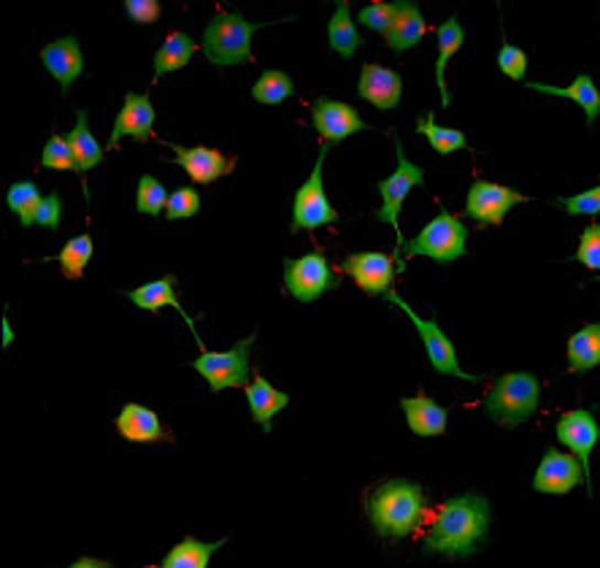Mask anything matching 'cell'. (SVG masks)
<instances>
[{"label": "cell", "instance_id": "cell-1", "mask_svg": "<svg viewBox=\"0 0 600 568\" xmlns=\"http://www.w3.org/2000/svg\"><path fill=\"white\" fill-rule=\"evenodd\" d=\"M490 536V501L479 493H463L449 499L436 514L425 553L447 555V558H468L484 547Z\"/></svg>", "mask_w": 600, "mask_h": 568}, {"label": "cell", "instance_id": "cell-2", "mask_svg": "<svg viewBox=\"0 0 600 568\" xmlns=\"http://www.w3.org/2000/svg\"><path fill=\"white\" fill-rule=\"evenodd\" d=\"M368 519L384 539H406L428 514V499L419 484L409 480H389L379 484L368 499Z\"/></svg>", "mask_w": 600, "mask_h": 568}, {"label": "cell", "instance_id": "cell-3", "mask_svg": "<svg viewBox=\"0 0 600 568\" xmlns=\"http://www.w3.org/2000/svg\"><path fill=\"white\" fill-rule=\"evenodd\" d=\"M538 404H542V382L527 371H514V374H503L492 385L484 398V411L497 426L517 428L536 415Z\"/></svg>", "mask_w": 600, "mask_h": 568}, {"label": "cell", "instance_id": "cell-4", "mask_svg": "<svg viewBox=\"0 0 600 568\" xmlns=\"http://www.w3.org/2000/svg\"><path fill=\"white\" fill-rule=\"evenodd\" d=\"M266 25H251L242 14H222L214 17L203 30V55L217 68H227V65H244L251 63V35Z\"/></svg>", "mask_w": 600, "mask_h": 568}, {"label": "cell", "instance_id": "cell-5", "mask_svg": "<svg viewBox=\"0 0 600 568\" xmlns=\"http://www.w3.org/2000/svg\"><path fill=\"white\" fill-rule=\"evenodd\" d=\"M465 238L468 227L460 223L454 214H449L447 208H441V212L422 227V233H417L411 242H406L404 255L406 257L425 255L430 257V260L441 262V266H449V262L460 260V257L468 253Z\"/></svg>", "mask_w": 600, "mask_h": 568}, {"label": "cell", "instance_id": "cell-6", "mask_svg": "<svg viewBox=\"0 0 600 568\" xmlns=\"http://www.w3.org/2000/svg\"><path fill=\"white\" fill-rule=\"evenodd\" d=\"M328 149H330V143H325V147L320 149V158H317L314 171H311L309 179H306V182L298 187L296 201H292L290 233L317 231V227L339 223V212L330 206L328 193H325V179H322Z\"/></svg>", "mask_w": 600, "mask_h": 568}, {"label": "cell", "instance_id": "cell-7", "mask_svg": "<svg viewBox=\"0 0 600 568\" xmlns=\"http://www.w3.org/2000/svg\"><path fill=\"white\" fill-rule=\"evenodd\" d=\"M255 336L236 341L227 352H206L192 361V368L208 382L212 393H222L227 387H242L249 382V350Z\"/></svg>", "mask_w": 600, "mask_h": 568}, {"label": "cell", "instance_id": "cell-8", "mask_svg": "<svg viewBox=\"0 0 600 568\" xmlns=\"http://www.w3.org/2000/svg\"><path fill=\"white\" fill-rule=\"evenodd\" d=\"M387 301L395 303V307H398L400 312H406V317H409V320H411V325L417 328L419 339H422V344H425V352H428L430 366H433L438 371V374L454 376V379H465V382H482V376L465 374V371L460 368L458 352H454L452 339H449L447 333L441 331V325H438L436 320H422V317L414 312L409 303H406L404 298L395 296V292H389Z\"/></svg>", "mask_w": 600, "mask_h": 568}, {"label": "cell", "instance_id": "cell-9", "mask_svg": "<svg viewBox=\"0 0 600 568\" xmlns=\"http://www.w3.org/2000/svg\"><path fill=\"white\" fill-rule=\"evenodd\" d=\"M285 287L292 298L300 303H311L322 298L325 292L339 287V277L330 268L328 257L322 253H311L298 257V260H285Z\"/></svg>", "mask_w": 600, "mask_h": 568}, {"label": "cell", "instance_id": "cell-10", "mask_svg": "<svg viewBox=\"0 0 600 568\" xmlns=\"http://www.w3.org/2000/svg\"><path fill=\"white\" fill-rule=\"evenodd\" d=\"M395 152H398V169H395L393 176H387L384 182H379V195H382V206L376 212V217L382 223H389L395 227V236H398V255L400 249L406 247L404 236H400V208H404V201L409 199V193L414 187L425 182V173L419 165H414L411 160H406L404 147L400 141H395Z\"/></svg>", "mask_w": 600, "mask_h": 568}, {"label": "cell", "instance_id": "cell-11", "mask_svg": "<svg viewBox=\"0 0 600 568\" xmlns=\"http://www.w3.org/2000/svg\"><path fill=\"white\" fill-rule=\"evenodd\" d=\"M527 199L517 190L503 187V184H492V182H473L471 190H468L465 199V214L471 219L482 225H503L506 214L512 212L517 203H525Z\"/></svg>", "mask_w": 600, "mask_h": 568}, {"label": "cell", "instance_id": "cell-12", "mask_svg": "<svg viewBox=\"0 0 600 568\" xmlns=\"http://www.w3.org/2000/svg\"><path fill=\"white\" fill-rule=\"evenodd\" d=\"M581 482H587V474L579 458L555 450V447H546L536 476H533V490L546 495H566Z\"/></svg>", "mask_w": 600, "mask_h": 568}, {"label": "cell", "instance_id": "cell-13", "mask_svg": "<svg viewBox=\"0 0 600 568\" xmlns=\"http://www.w3.org/2000/svg\"><path fill=\"white\" fill-rule=\"evenodd\" d=\"M557 441L562 447L571 450L574 458H579V463L585 465L587 474V490H590V454L596 450L598 439H600V426L590 409H574L566 411V415L557 420Z\"/></svg>", "mask_w": 600, "mask_h": 568}, {"label": "cell", "instance_id": "cell-14", "mask_svg": "<svg viewBox=\"0 0 600 568\" xmlns=\"http://www.w3.org/2000/svg\"><path fill=\"white\" fill-rule=\"evenodd\" d=\"M311 122L314 130L322 136L328 143H341L350 136L360 133V130H371V125L365 119H360L357 109H352L344 100L333 98H317L311 106Z\"/></svg>", "mask_w": 600, "mask_h": 568}, {"label": "cell", "instance_id": "cell-15", "mask_svg": "<svg viewBox=\"0 0 600 568\" xmlns=\"http://www.w3.org/2000/svg\"><path fill=\"white\" fill-rule=\"evenodd\" d=\"M168 147L173 152V163L182 165L195 184H212L236 169V158H227L212 147H182V143H168Z\"/></svg>", "mask_w": 600, "mask_h": 568}, {"label": "cell", "instance_id": "cell-16", "mask_svg": "<svg viewBox=\"0 0 600 568\" xmlns=\"http://www.w3.org/2000/svg\"><path fill=\"white\" fill-rule=\"evenodd\" d=\"M344 271L350 274L365 296H389L395 279L393 257L384 253H357L344 260Z\"/></svg>", "mask_w": 600, "mask_h": 568}, {"label": "cell", "instance_id": "cell-17", "mask_svg": "<svg viewBox=\"0 0 600 568\" xmlns=\"http://www.w3.org/2000/svg\"><path fill=\"white\" fill-rule=\"evenodd\" d=\"M154 128V106L149 100V95L128 93L125 95V104L119 109L117 119H114L109 147L117 149L122 139H136V141H149L152 139Z\"/></svg>", "mask_w": 600, "mask_h": 568}, {"label": "cell", "instance_id": "cell-18", "mask_svg": "<svg viewBox=\"0 0 600 568\" xmlns=\"http://www.w3.org/2000/svg\"><path fill=\"white\" fill-rule=\"evenodd\" d=\"M357 93L360 98L374 104L376 109L389 111L400 104V95H404V79H400V74H395L393 68H384V65L379 63H365L363 74H360Z\"/></svg>", "mask_w": 600, "mask_h": 568}, {"label": "cell", "instance_id": "cell-19", "mask_svg": "<svg viewBox=\"0 0 600 568\" xmlns=\"http://www.w3.org/2000/svg\"><path fill=\"white\" fill-rule=\"evenodd\" d=\"M41 63L46 65L52 76L60 82L63 95H68V89L74 87V82L79 79L84 71V55L82 46L74 35H65V39L52 41L41 50Z\"/></svg>", "mask_w": 600, "mask_h": 568}, {"label": "cell", "instance_id": "cell-20", "mask_svg": "<svg viewBox=\"0 0 600 568\" xmlns=\"http://www.w3.org/2000/svg\"><path fill=\"white\" fill-rule=\"evenodd\" d=\"M117 430L125 441H133V444H154V441L171 439L160 417L141 404H128L119 411Z\"/></svg>", "mask_w": 600, "mask_h": 568}, {"label": "cell", "instance_id": "cell-21", "mask_svg": "<svg viewBox=\"0 0 600 568\" xmlns=\"http://www.w3.org/2000/svg\"><path fill=\"white\" fill-rule=\"evenodd\" d=\"M128 301H133L141 312H160V309L171 307L173 312H179L184 317V322L190 325V331L195 333V320L184 312V307L179 303V298H176V277H173V274H165L163 279H154V282L141 285V287H136V290H130ZM195 339H197V333H195Z\"/></svg>", "mask_w": 600, "mask_h": 568}, {"label": "cell", "instance_id": "cell-22", "mask_svg": "<svg viewBox=\"0 0 600 568\" xmlns=\"http://www.w3.org/2000/svg\"><path fill=\"white\" fill-rule=\"evenodd\" d=\"M393 9V28H389V33L384 39H387L389 50L400 55V52L411 50V46H417L422 41L428 25H425L422 11H419V6L414 0H395Z\"/></svg>", "mask_w": 600, "mask_h": 568}, {"label": "cell", "instance_id": "cell-23", "mask_svg": "<svg viewBox=\"0 0 600 568\" xmlns=\"http://www.w3.org/2000/svg\"><path fill=\"white\" fill-rule=\"evenodd\" d=\"M400 409L406 411V422H409V430L414 436L430 439V436L447 433L449 411L443 406H438L433 398L425 396L422 390L414 398H400Z\"/></svg>", "mask_w": 600, "mask_h": 568}, {"label": "cell", "instance_id": "cell-24", "mask_svg": "<svg viewBox=\"0 0 600 568\" xmlns=\"http://www.w3.org/2000/svg\"><path fill=\"white\" fill-rule=\"evenodd\" d=\"M246 400H249L251 420H255L257 426H262L266 433H271L274 417L279 415L287 404H290V396L281 390H276L271 382H266L262 376H255V379H251V385L246 387Z\"/></svg>", "mask_w": 600, "mask_h": 568}, {"label": "cell", "instance_id": "cell-25", "mask_svg": "<svg viewBox=\"0 0 600 568\" xmlns=\"http://www.w3.org/2000/svg\"><path fill=\"white\" fill-rule=\"evenodd\" d=\"M436 39H438L436 82H438V93H441V104L443 109H447V106L452 104V98H449V87H447V65L449 60L458 55L460 46L465 44V30L460 28L458 17H449V20L436 30Z\"/></svg>", "mask_w": 600, "mask_h": 568}, {"label": "cell", "instance_id": "cell-26", "mask_svg": "<svg viewBox=\"0 0 600 568\" xmlns=\"http://www.w3.org/2000/svg\"><path fill=\"white\" fill-rule=\"evenodd\" d=\"M527 87L536 89V93H544V95H557V98L576 100V104L585 109L587 125H596V119L600 117V93H598L596 82H592L590 74H579L574 79V85H568V87H551V85H542V82H531Z\"/></svg>", "mask_w": 600, "mask_h": 568}, {"label": "cell", "instance_id": "cell-27", "mask_svg": "<svg viewBox=\"0 0 600 568\" xmlns=\"http://www.w3.org/2000/svg\"><path fill=\"white\" fill-rule=\"evenodd\" d=\"M328 41L330 50L344 60H350L360 46H363V35L357 33V25L355 20H352V11L346 0H339V3H335L333 17H330L328 22Z\"/></svg>", "mask_w": 600, "mask_h": 568}, {"label": "cell", "instance_id": "cell-28", "mask_svg": "<svg viewBox=\"0 0 600 568\" xmlns=\"http://www.w3.org/2000/svg\"><path fill=\"white\" fill-rule=\"evenodd\" d=\"M600 366V322H590L568 339V371L587 374Z\"/></svg>", "mask_w": 600, "mask_h": 568}, {"label": "cell", "instance_id": "cell-29", "mask_svg": "<svg viewBox=\"0 0 600 568\" xmlns=\"http://www.w3.org/2000/svg\"><path fill=\"white\" fill-rule=\"evenodd\" d=\"M225 542L227 539L201 542V539H195V536H184V539L165 555L160 568H208L214 553H217Z\"/></svg>", "mask_w": 600, "mask_h": 568}, {"label": "cell", "instance_id": "cell-30", "mask_svg": "<svg viewBox=\"0 0 600 568\" xmlns=\"http://www.w3.org/2000/svg\"><path fill=\"white\" fill-rule=\"evenodd\" d=\"M65 139H68L71 149H74V158H76V165H79V173L93 171L95 165L104 163V149H100L98 139H95L93 130H89L87 111H76V125H74V130L65 136Z\"/></svg>", "mask_w": 600, "mask_h": 568}, {"label": "cell", "instance_id": "cell-31", "mask_svg": "<svg viewBox=\"0 0 600 568\" xmlns=\"http://www.w3.org/2000/svg\"><path fill=\"white\" fill-rule=\"evenodd\" d=\"M195 52H197V44L192 35L171 33L163 41V46L158 50V55H154V74L165 76V74H173V71L184 68Z\"/></svg>", "mask_w": 600, "mask_h": 568}, {"label": "cell", "instance_id": "cell-32", "mask_svg": "<svg viewBox=\"0 0 600 568\" xmlns=\"http://www.w3.org/2000/svg\"><path fill=\"white\" fill-rule=\"evenodd\" d=\"M417 133L425 136L430 147H433V152H438V154H452V152H458V149H468L463 130L441 128V125L436 122L433 114H425V117H419Z\"/></svg>", "mask_w": 600, "mask_h": 568}, {"label": "cell", "instance_id": "cell-33", "mask_svg": "<svg viewBox=\"0 0 600 568\" xmlns=\"http://www.w3.org/2000/svg\"><path fill=\"white\" fill-rule=\"evenodd\" d=\"M292 95H296V82H292L285 71H262L260 79L251 85V98H255L257 104L266 106L285 104Z\"/></svg>", "mask_w": 600, "mask_h": 568}, {"label": "cell", "instance_id": "cell-34", "mask_svg": "<svg viewBox=\"0 0 600 568\" xmlns=\"http://www.w3.org/2000/svg\"><path fill=\"white\" fill-rule=\"evenodd\" d=\"M93 253L95 247H93V236H89V233H82V236L71 238V242L57 253V262L60 268H63L65 277L82 279L84 268H87V262L93 260Z\"/></svg>", "mask_w": 600, "mask_h": 568}, {"label": "cell", "instance_id": "cell-35", "mask_svg": "<svg viewBox=\"0 0 600 568\" xmlns=\"http://www.w3.org/2000/svg\"><path fill=\"white\" fill-rule=\"evenodd\" d=\"M41 201H44V195H41L39 184L35 182H17L11 184V190L6 193V203H9L11 212L20 217L22 227H30L35 223V212H39Z\"/></svg>", "mask_w": 600, "mask_h": 568}, {"label": "cell", "instance_id": "cell-36", "mask_svg": "<svg viewBox=\"0 0 600 568\" xmlns=\"http://www.w3.org/2000/svg\"><path fill=\"white\" fill-rule=\"evenodd\" d=\"M171 195L165 193V184L160 179H154L152 173H143L141 182L136 190V208L138 214H149V217H160L163 208L168 206Z\"/></svg>", "mask_w": 600, "mask_h": 568}, {"label": "cell", "instance_id": "cell-37", "mask_svg": "<svg viewBox=\"0 0 600 568\" xmlns=\"http://www.w3.org/2000/svg\"><path fill=\"white\" fill-rule=\"evenodd\" d=\"M41 165H44V169L79 173V165H76V158H74V149H71V143H68V139H65V136H57V133L46 141L44 152H41Z\"/></svg>", "mask_w": 600, "mask_h": 568}, {"label": "cell", "instance_id": "cell-38", "mask_svg": "<svg viewBox=\"0 0 600 568\" xmlns=\"http://www.w3.org/2000/svg\"><path fill=\"white\" fill-rule=\"evenodd\" d=\"M197 208H201V195L195 187H179L173 190L171 199H168L165 217L168 219H190L195 217Z\"/></svg>", "mask_w": 600, "mask_h": 568}, {"label": "cell", "instance_id": "cell-39", "mask_svg": "<svg viewBox=\"0 0 600 568\" xmlns=\"http://www.w3.org/2000/svg\"><path fill=\"white\" fill-rule=\"evenodd\" d=\"M576 262H581L590 271H600V223L585 227L579 238V249H576Z\"/></svg>", "mask_w": 600, "mask_h": 568}, {"label": "cell", "instance_id": "cell-40", "mask_svg": "<svg viewBox=\"0 0 600 568\" xmlns=\"http://www.w3.org/2000/svg\"><path fill=\"white\" fill-rule=\"evenodd\" d=\"M393 17H395V9L393 3H384V0H376V3H368L365 9H360L357 20L363 22L365 28L376 30V33L387 35L389 28H393Z\"/></svg>", "mask_w": 600, "mask_h": 568}, {"label": "cell", "instance_id": "cell-41", "mask_svg": "<svg viewBox=\"0 0 600 568\" xmlns=\"http://www.w3.org/2000/svg\"><path fill=\"white\" fill-rule=\"evenodd\" d=\"M497 68H501L508 79L522 82L527 74V55L519 50V46L503 41L501 52H497Z\"/></svg>", "mask_w": 600, "mask_h": 568}, {"label": "cell", "instance_id": "cell-42", "mask_svg": "<svg viewBox=\"0 0 600 568\" xmlns=\"http://www.w3.org/2000/svg\"><path fill=\"white\" fill-rule=\"evenodd\" d=\"M557 206L566 208L568 214L579 217V214H598L600 212V184L592 190H585V193L571 195V199H560Z\"/></svg>", "mask_w": 600, "mask_h": 568}, {"label": "cell", "instance_id": "cell-43", "mask_svg": "<svg viewBox=\"0 0 600 568\" xmlns=\"http://www.w3.org/2000/svg\"><path fill=\"white\" fill-rule=\"evenodd\" d=\"M60 217H63V199L57 193L44 195L39 212H35V225L46 227V231H57Z\"/></svg>", "mask_w": 600, "mask_h": 568}, {"label": "cell", "instance_id": "cell-44", "mask_svg": "<svg viewBox=\"0 0 600 568\" xmlns=\"http://www.w3.org/2000/svg\"><path fill=\"white\" fill-rule=\"evenodd\" d=\"M125 11H128L130 20L138 22V25H152L160 17V3L158 0H128Z\"/></svg>", "mask_w": 600, "mask_h": 568}, {"label": "cell", "instance_id": "cell-45", "mask_svg": "<svg viewBox=\"0 0 600 568\" xmlns=\"http://www.w3.org/2000/svg\"><path fill=\"white\" fill-rule=\"evenodd\" d=\"M71 568H111L109 560H98V558H79L76 564H71Z\"/></svg>", "mask_w": 600, "mask_h": 568}, {"label": "cell", "instance_id": "cell-46", "mask_svg": "<svg viewBox=\"0 0 600 568\" xmlns=\"http://www.w3.org/2000/svg\"><path fill=\"white\" fill-rule=\"evenodd\" d=\"M11 341H14V331H11L9 320H6V317H3V350H9Z\"/></svg>", "mask_w": 600, "mask_h": 568}]
</instances>
